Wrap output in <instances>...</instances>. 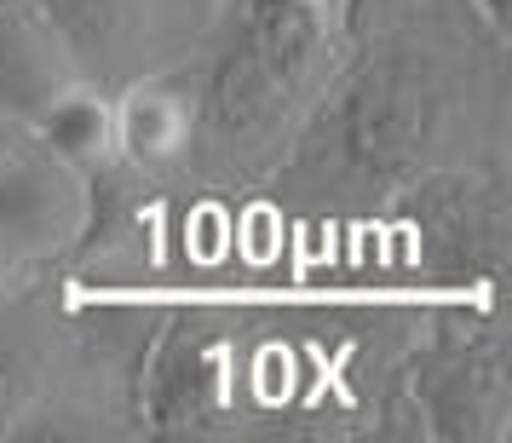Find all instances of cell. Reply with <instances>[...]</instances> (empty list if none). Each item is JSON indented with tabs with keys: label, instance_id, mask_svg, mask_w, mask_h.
Wrapping results in <instances>:
<instances>
[{
	"label": "cell",
	"instance_id": "8992f818",
	"mask_svg": "<svg viewBox=\"0 0 512 443\" xmlns=\"http://www.w3.org/2000/svg\"><path fill=\"white\" fill-rule=\"evenodd\" d=\"M426 443H507L512 438V323L507 294L438 300L403 363Z\"/></svg>",
	"mask_w": 512,
	"mask_h": 443
},
{
	"label": "cell",
	"instance_id": "ba28073f",
	"mask_svg": "<svg viewBox=\"0 0 512 443\" xmlns=\"http://www.w3.org/2000/svg\"><path fill=\"white\" fill-rule=\"evenodd\" d=\"M87 225V173L52 156L35 133H18V144L0 156V248L41 271L64 265Z\"/></svg>",
	"mask_w": 512,
	"mask_h": 443
},
{
	"label": "cell",
	"instance_id": "5bb4252c",
	"mask_svg": "<svg viewBox=\"0 0 512 443\" xmlns=\"http://www.w3.org/2000/svg\"><path fill=\"white\" fill-rule=\"evenodd\" d=\"M478 6V18H484L495 35H512V0H472Z\"/></svg>",
	"mask_w": 512,
	"mask_h": 443
},
{
	"label": "cell",
	"instance_id": "6da1fadb",
	"mask_svg": "<svg viewBox=\"0 0 512 443\" xmlns=\"http://www.w3.org/2000/svg\"><path fill=\"white\" fill-rule=\"evenodd\" d=\"M432 305L351 277L167 300L139 369V438L426 443L403 363Z\"/></svg>",
	"mask_w": 512,
	"mask_h": 443
},
{
	"label": "cell",
	"instance_id": "2e32d148",
	"mask_svg": "<svg viewBox=\"0 0 512 443\" xmlns=\"http://www.w3.org/2000/svg\"><path fill=\"white\" fill-rule=\"evenodd\" d=\"M311 6H323L328 18H346V0H311Z\"/></svg>",
	"mask_w": 512,
	"mask_h": 443
},
{
	"label": "cell",
	"instance_id": "3957f363",
	"mask_svg": "<svg viewBox=\"0 0 512 443\" xmlns=\"http://www.w3.org/2000/svg\"><path fill=\"white\" fill-rule=\"evenodd\" d=\"M346 52V18L311 0H225L196 70V156L185 179L259 190L300 139Z\"/></svg>",
	"mask_w": 512,
	"mask_h": 443
},
{
	"label": "cell",
	"instance_id": "52a82bcc",
	"mask_svg": "<svg viewBox=\"0 0 512 443\" xmlns=\"http://www.w3.org/2000/svg\"><path fill=\"white\" fill-rule=\"evenodd\" d=\"M98 93L167 70L202 47L225 0H35Z\"/></svg>",
	"mask_w": 512,
	"mask_h": 443
},
{
	"label": "cell",
	"instance_id": "9c48e42d",
	"mask_svg": "<svg viewBox=\"0 0 512 443\" xmlns=\"http://www.w3.org/2000/svg\"><path fill=\"white\" fill-rule=\"evenodd\" d=\"M64 340V271L47 265L0 300V443H18L24 426L52 392Z\"/></svg>",
	"mask_w": 512,
	"mask_h": 443
},
{
	"label": "cell",
	"instance_id": "5b68a950",
	"mask_svg": "<svg viewBox=\"0 0 512 443\" xmlns=\"http://www.w3.org/2000/svg\"><path fill=\"white\" fill-rule=\"evenodd\" d=\"M64 271V265H58ZM162 300L93 288L64 271V340L58 374L18 443H144L139 438V369Z\"/></svg>",
	"mask_w": 512,
	"mask_h": 443
},
{
	"label": "cell",
	"instance_id": "7c38bea8",
	"mask_svg": "<svg viewBox=\"0 0 512 443\" xmlns=\"http://www.w3.org/2000/svg\"><path fill=\"white\" fill-rule=\"evenodd\" d=\"M29 133L47 144L52 156H64L70 167L98 173V167L116 156V110H110V93H98L93 81H87V87H75V93L58 98Z\"/></svg>",
	"mask_w": 512,
	"mask_h": 443
},
{
	"label": "cell",
	"instance_id": "7a4b0ae2",
	"mask_svg": "<svg viewBox=\"0 0 512 443\" xmlns=\"http://www.w3.org/2000/svg\"><path fill=\"white\" fill-rule=\"evenodd\" d=\"M455 167H512V35L472 0H346V52L265 196L317 242Z\"/></svg>",
	"mask_w": 512,
	"mask_h": 443
},
{
	"label": "cell",
	"instance_id": "8fae6325",
	"mask_svg": "<svg viewBox=\"0 0 512 443\" xmlns=\"http://www.w3.org/2000/svg\"><path fill=\"white\" fill-rule=\"evenodd\" d=\"M87 75L35 0H0V116L35 127Z\"/></svg>",
	"mask_w": 512,
	"mask_h": 443
},
{
	"label": "cell",
	"instance_id": "4fadbf2b",
	"mask_svg": "<svg viewBox=\"0 0 512 443\" xmlns=\"http://www.w3.org/2000/svg\"><path fill=\"white\" fill-rule=\"evenodd\" d=\"M41 271H47V265H41ZM29 277H35V271H29V265H18V259L0 248V300H6V294H18Z\"/></svg>",
	"mask_w": 512,
	"mask_h": 443
},
{
	"label": "cell",
	"instance_id": "30bf717a",
	"mask_svg": "<svg viewBox=\"0 0 512 443\" xmlns=\"http://www.w3.org/2000/svg\"><path fill=\"white\" fill-rule=\"evenodd\" d=\"M116 110V156L150 179H185L196 156V70L190 58L150 70L110 93Z\"/></svg>",
	"mask_w": 512,
	"mask_h": 443
},
{
	"label": "cell",
	"instance_id": "277c9868",
	"mask_svg": "<svg viewBox=\"0 0 512 443\" xmlns=\"http://www.w3.org/2000/svg\"><path fill=\"white\" fill-rule=\"evenodd\" d=\"M323 277L397 288L415 300L507 294L512 167H455L323 242Z\"/></svg>",
	"mask_w": 512,
	"mask_h": 443
},
{
	"label": "cell",
	"instance_id": "9a60e30c",
	"mask_svg": "<svg viewBox=\"0 0 512 443\" xmlns=\"http://www.w3.org/2000/svg\"><path fill=\"white\" fill-rule=\"evenodd\" d=\"M18 133H24V127H18V121H6V116H0V156H6V150H12V144H18Z\"/></svg>",
	"mask_w": 512,
	"mask_h": 443
}]
</instances>
